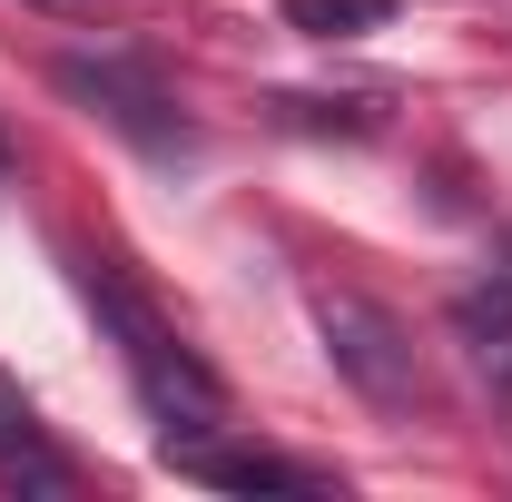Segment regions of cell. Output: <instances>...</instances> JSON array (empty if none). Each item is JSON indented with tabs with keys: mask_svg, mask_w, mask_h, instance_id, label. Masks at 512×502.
<instances>
[{
	"mask_svg": "<svg viewBox=\"0 0 512 502\" xmlns=\"http://www.w3.org/2000/svg\"><path fill=\"white\" fill-rule=\"evenodd\" d=\"M0 178H10V138H0Z\"/></svg>",
	"mask_w": 512,
	"mask_h": 502,
	"instance_id": "10",
	"label": "cell"
},
{
	"mask_svg": "<svg viewBox=\"0 0 512 502\" xmlns=\"http://www.w3.org/2000/svg\"><path fill=\"white\" fill-rule=\"evenodd\" d=\"M384 20H394V0H286V30H306V40H355Z\"/></svg>",
	"mask_w": 512,
	"mask_h": 502,
	"instance_id": "7",
	"label": "cell"
},
{
	"mask_svg": "<svg viewBox=\"0 0 512 502\" xmlns=\"http://www.w3.org/2000/svg\"><path fill=\"white\" fill-rule=\"evenodd\" d=\"M266 109H276L286 128H335V138H375V109H365V99H296V89H276Z\"/></svg>",
	"mask_w": 512,
	"mask_h": 502,
	"instance_id": "8",
	"label": "cell"
},
{
	"mask_svg": "<svg viewBox=\"0 0 512 502\" xmlns=\"http://www.w3.org/2000/svg\"><path fill=\"white\" fill-rule=\"evenodd\" d=\"M0 493H79V463H69L60 443L40 434V414H30V424H10V434H0Z\"/></svg>",
	"mask_w": 512,
	"mask_h": 502,
	"instance_id": "6",
	"label": "cell"
},
{
	"mask_svg": "<svg viewBox=\"0 0 512 502\" xmlns=\"http://www.w3.org/2000/svg\"><path fill=\"white\" fill-rule=\"evenodd\" d=\"M453 335H463V365H473V384L493 394V414H503V434H512V296L503 286L453 296Z\"/></svg>",
	"mask_w": 512,
	"mask_h": 502,
	"instance_id": "5",
	"label": "cell"
},
{
	"mask_svg": "<svg viewBox=\"0 0 512 502\" xmlns=\"http://www.w3.org/2000/svg\"><path fill=\"white\" fill-rule=\"evenodd\" d=\"M79 296L99 306V325L119 335V365H128V384H138V404L168 424V443H217V424H227V384L197 365L188 345L158 325V315L128 296L119 276H99V266H79Z\"/></svg>",
	"mask_w": 512,
	"mask_h": 502,
	"instance_id": "1",
	"label": "cell"
},
{
	"mask_svg": "<svg viewBox=\"0 0 512 502\" xmlns=\"http://www.w3.org/2000/svg\"><path fill=\"white\" fill-rule=\"evenodd\" d=\"M178 473H197V483H217V493H296V502H335V483L325 473H306V463H276V453H217V443H158Z\"/></svg>",
	"mask_w": 512,
	"mask_h": 502,
	"instance_id": "4",
	"label": "cell"
},
{
	"mask_svg": "<svg viewBox=\"0 0 512 502\" xmlns=\"http://www.w3.org/2000/svg\"><path fill=\"white\" fill-rule=\"evenodd\" d=\"M50 79H60V99L99 109V119L128 128L138 148H158V158H168V148H188V119L168 109V89H158L138 60H109V50L89 60V50H69V60H50Z\"/></svg>",
	"mask_w": 512,
	"mask_h": 502,
	"instance_id": "3",
	"label": "cell"
},
{
	"mask_svg": "<svg viewBox=\"0 0 512 502\" xmlns=\"http://www.w3.org/2000/svg\"><path fill=\"white\" fill-rule=\"evenodd\" d=\"M306 315H316V335H325V365L355 384L375 414H414L424 404V355H414V335H404L394 306L355 296V286H316Z\"/></svg>",
	"mask_w": 512,
	"mask_h": 502,
	"instance_id": "2",
	"label": "cell"
},
{
	"mask_svg": "<svg viewBox=\"0 0 512 502\" xmlns=\"http://www.w3.org/2000/svg\"><path fill=\"white\" fill-rule=\"evenodd\" d=\"M40 10H79V0H40Z\"/></svg>",
	"mask_w": 512,
	"mask_h": 502,
	"instance_id": "11",
	"label": "cell"
},
{
	"mask_svg": "<svg viewBox=\"0 0 512 502\" xmlns=\"http://www.w3.org/2000/svg\"><path fill=\"white\" fill-rule=\"evenodd\" d=\"M10 424H30V404H20V384L0 375V434H10Z\"/></svg>",
	"mask_w": 512,
	"mask_h": 502,
	"instance_id": "9",
	"label": "cell"
}]
</instances>
